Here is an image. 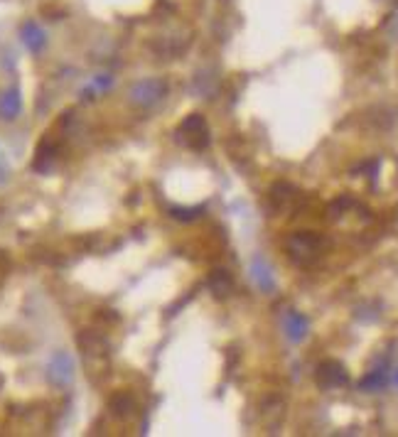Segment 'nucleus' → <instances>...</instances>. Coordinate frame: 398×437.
<instances>
[{
	"label": "nucleus",
	"instance_id": "2",
	"mask_svg": "<svg viewBox=\"0 0 398 437\" xmlns=\"http://www.w3.org/2000/svg\"><path fill=\"white\" fill-rule=\"evenodd\" d=\"M175 138H177V143L190 147V150H204V147L209 145V140H212V135H209V125H207V121H204V116L190 113L180 125H177Z\"/></svg>",
	"mask_w": 398,
	"mask_h": 437
},
{
	"label": "nucleus",
	"instance_id": "5",
	"mask_svg": "<svg viewBox=\"0 0 398 437\" xmlns=\"http://www.w3.org/2000/svg\"><path fill=\"white\" fill-rule=\"evenodd\" d=\"M315 383L322 390H334V388H344L349 383V374L339 362H322L315 369Z\"/></svg>",
	"mask_w": 398,
	"mask_h": 437
},
{
	"label": "nucleus",
	"instance_id": "15",
	"mask_svg": "<svg viewBox=\"0 0 398 437\" xmlns=\"http://www.w3.org/2000/svg\"><path fill=\"white\" fill-rule=\"evenodd\" d=\"M202 214V207H197V209H172V216L180 218V221H195V218Z\"/></svg>",
	"mask_w": 398,
	"mask_h": 437
},
{
	"label": "nucleus",
	"instance_id": "8",
	"mask_svg": "<svg viewBox=\"0 0 398 437\" xmlns=\"http://www.w3.org/2000/svg\"><path fill=\"white\" fill-rule=\"evenodd\" d=\"M20 35H23L25 47H28L32 54L42 52L44 44H47V35H44V30L40 27V25L35 23V20H28V23L23 25V30H20Z\"/></svg>",
	"mask_w": 398,
	"mask_h": 437
},
{
	"label": "nucleus",
	"instance_id": "4",
	"mask_svg": "<svg viewBox=\"0 0 398 437\" xmlns=\"http://www.w3.org/2000/svg\"><path fill=\"white\" fill-rule=\"evenodd\" d=\"M47 381L54 388H69L74 381V362L66 352H54L47 364Z\"/></svg>",
	"mask_w": 398,
	"mask_h": 437
},
{
	"label": "nucleus",
	"instance_id": "3",
	"mask_svg": "<svg viewBox=\"0 0 398 437\" xmlns=\"http://www.w3.org/2000/svg\"><path fill=\"white\" fill-rule=\"evenodd\" d=\"M167 89L170 86H167L165 79H143L131 89V101L135 106H140V109H150L157 101L165 99Z\"/></svg>",
	"mask_w": 398,
	"mask_h": 437
},
{
	"label": "nucleus",
	"instance_id": "13",
	"mask_svg": "<svg viewBox=\"0 0 398 437\" xmlns=\"http://www.w3.org/2000/svg\"><path fill=\"white\" fill-rule=\"evenodd\" d=\"M384 383H386V371L374 369L371 374H366L364 378H361L359 388L361 390H379V388H384Z\"/></svg>",
	"mask_w": 398,
	"mask_h": 437
},
{
	"label": "nucleus",
	"instance_id": "10",
	"mask_svg": "<svg viewBox=\"0 0 398 437\" xmlns=\"http://www.w3.org/2000/svg\"><path fill=\"white\" fill-rule=\"evenodd\" d=\"M23 111V96H20V89H8L0 96V118L3 121H15Z\"/></svg>",
	"mask_w": 398,
	"mask_h": 437
},
{
	"label": "nucleus",
	"instance_id": "7",
	"mask_svg": "<svg viewBox=\"0 0 398 437\" xmlns=\"http://www.w3.org/2000/svg\"><path fill=\"white\" fill-rule=\"evenodd\" d=\"M207 285H209V290H212L214 297L224 300V297H229V295L234 293V278H231V273H229V271H224V268H217V271L209 273Z\"/></svg>",
	"mask_w": 398,
	"mask_h": 437
},
{
	"label": "nucleus",
	"instance_id": "1",
	"mask_svg": "<svg viewBox=\"0 0 398 437\" xmlns=\"http://www.w3.org/2000/svg\"><path fill=\"white\" fill-rule=\"evenodd\" d=\"M325 251H327V238L315 231H295V233H290L288 241H285V253H288V258L295 266H303V268L318 263L320 258L325 256Z\"/></svg>",
	"mask_w": 398,
	"mask_h": 437
},
{
	"label": "nucleus",
	"instance_id": "11",
	"mask_svg": "<svg viewBox=\"0 0 398 437\" xmlns=\"http://www.w3.org/2000/svg\"><path fill=\"white\" fill-rule=\"evenodd\" d=\"M285 334H288L290 342H303L308 337V319L300 312H288V317H285Z\"/></svg>",
	"mask_w": 398,
	"mask_h": 437
},
{
	"label": "nucleus",
	"instance_id": "17",
	"mask_svg": "<svg viewBox=\"0 0 398 437\" xmlns=\"http://www.w3.org/2000/svg\"><path fill=\"white\" fill-rule=\"evenodd\" d=\"M0 383H3V378H0Z\"/></svg>",
	"mask_w": 398,
	"mask_h": 437
},
{
	"label": "nucleus",
	"instance_id": "6",
	"mask_svg": "<svg viewBox=\"0 0 398 437\" xmlns=\"http://www.w3.org/2000/svg\"><path fill=\"white\" fill-rule=\"evenodd\" d=\"M79 347L81 352H84L86 362H106V357H109V347H106V339L99 337L96 332H84L79 337Z\"/></svg>",
	"mask_w": 398,
	"mask_h": 437
},
{
	"label": "nucleus",
	"instance_id": "9",
	"mask_svg": "<svg viewBox=\"0 0 398 437\" xmlns=\"http://www.w3.org/2000/svg\"><path fill=\"white\" fill-rule=\"evenodd\" d=\"M298 199V190L288 182H278L270 187V202H273L275 211H285L293 207V202Z\"/></svg>",
	"mask_w": 398,
	"mask_h": 437
},
{
	"label": "nucleus",
	"instance_id": "12",
	"mask_svg": "<svg viewBox=\"0 0 398 437\" xmlns=\"http://www.w3.org/2000/svg\"><path fill=\"white\" fill-rule=\"evenodd\" d=\"M111 413L119 415V418H131L133 410H135V403H133V398L128 393H116L114 398H111Z\"/></svg>",
	"mask_w": 398,
	"mask_h": 437
},
{
	"label": "nucleus",
	"instance_id": "16",
	"mask_svg": "<svg viewBox=\"0 0 398 437\" xmlns=\"http://www.w3.org/2000/svg\"><path fill=\"white\" fill-rule=\"evenodd\" d=\"M396 383H398V374H396Z\"/></svg>",
	"mask_w": 398,
	"mask_h": 437
},
{
	"label": "nucleus",
	"instance_id": "14",
	"mask_svg": "<svg viewBox=\"0 0 398 437\" xmlns=\"http://www.w3.org/2000/svg\"><path fill=\"white\" fill-rule=\"evenodd\" d=\"M268 273H270V271L263 266L261 261L253 263V278H256V281L261 283L263 290H270V288H273V283H270V276H268Z\"/></svg>",
	"mask_w": 398,
	"mask_h": 437
}]
</instances>
